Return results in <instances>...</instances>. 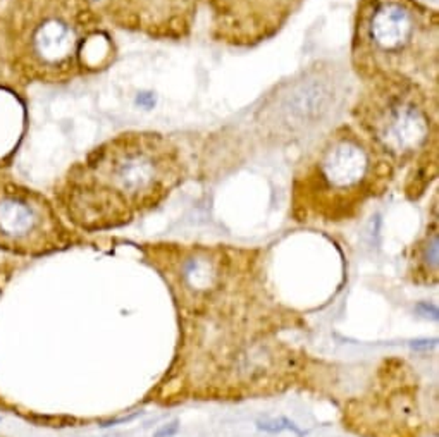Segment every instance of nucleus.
Segmentation results:
<instances>
[{"instance_id":"1","label":"nucleus","mask_w":439,"mask_h":437,"mask_svg":"<svg viewBox=\"0 0 439 437\" xmlns=\"http://www.w3.org/2000/svg\"><path fill=\"white\" fill-rule=\"evenodd\" d=\"M117 59L95 0H0V92L66 85Z\"/></svg>"},{"instance_id":"2","label":"nucleus","mask_w":439,"mask_h":437,"mask_svg":"<svg viewBox=\"0 0 439 437\" xmlns=\"http://www.w3.org/2000/svg\"><path fill=\"white\" fill-rule=\"evenodd\" d=\"M183 148L159 131H124L92 148L67 169L59 207L87 231L119 228L160 205L184 181Z\"/></svg>"},{"instance_id":"3","label":"nucleus","mask_w":439,"mask_h":437,"mask_svg":"<svg viewBox=\"0 0 439 437\" xmlns=\"http://www.w3.org/2000/svg\"><path fill=\"white\" fill-rule=\"evenodd\" d=\"M395 167L363 132L341 123L324 132L293 175V216L300 222H343L384 195Z\"/></svg>"},{"instance_id":"4","label":"nucleus","mask_w":439,"mask_h":437,"mask_svg":"<svg viewBox=\"0 0 439 437\" xmlns=\"http://www.w3.org/2000/svg\"><path fill=\"white\" fill-rule=\"evenodd\" d=\"M438 92L399 78L363 83L350 117L353 126L398 169H408L405 193L424 195L438 175Z\"/></svg>"},{"instance_id":"5","label":"nucleus","mask_w":439,"mask_h":437,"mask_svg":"<svg viewBox=\"0 0 439 437\" xmlns=\"http://www.w3.org/2000/svg\"><path fill=\"white\" fill-rule=\"evenodd\" d=\"M350 64L362 83L399 78L438 92L439 10L422 0H359Z\"/></svg>"},{"instance_id":"6","label":"nucleus","mask_w":439,"mask_h":437,"mask_svg":"<svg viewBox=\"0 0 439 437\" xmlns=\"http://www.w3.org/2000/svg\"><path fill=\"white\" fill-rule=\"evenodd\" d=\"M343 81L334 64L322 62L283 81L262 98V107L253 114L257 138L281 146L317 130L341 103Z\"/></svg>"},{"instance_id":"7","label":"nucleus","mask_w":439,"mask_h":437,"mask_svg":"<svg viewBox=\"0 0 439 437\" xmlns=\"http://www.w3.org/2000/svg\"><path fill=\"white\" fill-rule=\"evenodd\" d=\"M66 232L45 196L0 174V246L44 252L62 245Z\"/></svg>"},{"instance_id":"8","label":"nucleus","mask_w":439,"mask_h":437,"mask_svg":"<svg viewBox=\"0 0 439 437\" xmlns=\"http://www.w3.org/2000/svg\"><path fill=\"white\" fill-rule=\"evenodd\" d=\"M103 19L114 28L150 40H187L203 0H95Z\"/></svg>"},{"instance_id":"9","label":"nucleus","mask_w":439,"mask_h":437,"mask_svg":"<svg viewBox=\"0 0 439 437\" xmlns=\"http://www.w3.org/2000/svg\"><path fill=\"white\" fill-rule=\"evenodd\" d=\"M176 259L180 277L187 288L203 291L216 286L227 264V253L223 248L191 246V248H166Z\"/></svg>"},{"instance_id":"10","label":"nucleus","mask_w":439,"mask_h":437,"mask_svg":"<svg viewBox=\"0 0 439 437\" xmlns=\"http://www.w3.org/2000/svg\"><path fill=\"white\" fill-rule=\"evenodd\" d=\"M417 252H419V262L422 264V267L427 272H431V274H438L439 234L436 222H434V225H429L426 236H424V239L417 246Z\"/></svg>"},{"instance_id":"11","label":"nucleus","mask_w":439,"mask_h":437,"mask_svg":"<svg viewBox=\"0 0 439 437\" xmlns=\"http://www.w3.org/2000/svg\"><path fill=\"white\" fill-rule=\"evenodd\" d=\"M257 429L262 432H269V434H281V432H293L296 436H305V432L290 420L288 417H277V418H260L257 420Z\"/></svg>"},{"instance_id":"12","label":"nucleus","mask_w":439,"mask_h":437,"mask_svg":"<svg viewBox=\"0 0 439 437\" xmlns=\"http://www.w3.org/2000/svg\"><path fill=\"white\" fill-rule=\"evenodd\" d=\"M415 311L422 315L424 318H431V320H439V308L433 302H419L415 305Z\"/></svg>"},{"instance_id":"13","label":"nucleus","mask_w":439,"mask_h":437,"mask_svg":"<svg viewBox=\"0 0 439 437\" xmlns=\"http://www.w3.org/2000/svg\"><path fill=\"white\" fill-rule=\"evenodd\" d=\"M180 432V420H171L167 424L160 425L155 432H153V437H174Z\"/></svg>"},{"instance_id":"14","label":"nucleus","mask_w":439,"mask_h":437,"mask_svg":"<svg viewBox=\"0 0 439 437\" xmlns=\"http://www.w3.org/2000/svg\"><path fill=\"white\" fill-rule=\"evenodd\" d=\"M438 343V339H415V341L410 343V348L415 350V351H420V350H431L434 348Z\"/></svg>"}]
</instances>
